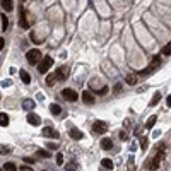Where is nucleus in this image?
I'll return each mask as SVG.
<instances>
[{
  "instance_id": "obj_1",
  "label": "nucleus",
  "mask_w": 171,
  "mask_h": 171,
  "mask_svg": "<svg viewBox=\"0 0 171 171\" xmlns=\"http://www.w3.org/2000/svg\"><path fill=\"white\" fill-rule=\"evenodd\" d=\"M51 65H53V58H51V57H45V58H41V60H39V65H38V70H39V74H45V72H48Z\"/></svg>"
},
{
  "instance_id": "obj_2",
  "label": "nucleus",
  "mask_w": 171,
  "mask_h": 171,
  "mask_svg": "<svg viewBox=\"0 0 171 171\" xmlns=\"http://www.w3.org/2000/svg\"><path fill=\"white\" fill-rule=\"evenodd\" d=\"M26 58H27V62H29L31 65H34V64H38V62L41 60V51H39L38 48H34V50H31V51H27Z\"/></svg>"
},
{
  "instance_id": "obj_3",
  "label": "nucleus",
  "mask_w": 171,
  "mask_h": 171,
  "mask_svg": "<svg viewBox=\"0 0 171 171\" xmlns=\"http://www.w3.org/2000/svg\"><path fill=\"white\" fill-rule=\"evenodd\" d=\"M106 130H108V125L104 122H94V125H92V132L94 134H106Z\"/></svg>"
},
{
  "instance_id": "obj_4",
  "label": "nucleus",
  "mask_w": 171,
  "mask_h": 171,
  "mask_svg": "<svg viewBox=\"0 0 171 171\" xmlns=\"http://www.w3.org/2000/svg\"><path fill=\"white\" fill-rule=\"evenodd\" d=\"M62 96H64L67 101H77L79 94H77L74 89H64V91H62Z\"/></svg>"
},
{
  "instance_id": "obj_5",
  "label": "nucleus",
  "mask_w": 171,
  "mask_h": 171,
  "mask_svg": "<svg viewBox=\"0 0 171 171\" xmlns=\"http://www.w3.org/2000/svg\"><path fill=\"white\" fill-rule=\"evenodd\" d=\"M19 24H21V27H24V29H27V27H29V21H27L26 9H21V19H19Z\"/></svg>"
},
{
  "instance_id": "obj_6",
  "label": "nucleus",
  "mask_w": 171,
  "mask_h": 171,
  "mask_svg": "<svg viewBox=\"0 0 171 171\" xmlns=\"http://www.w3.org/2000/svg\"><path fill=\"white\" fill-rule=\"evenodd\" d=\"M27 123H31V125L38 127V125L41 123V118L38 117L36 113H29V115H27Z\"/></svg>"
},
{
  "instance_id": "obj_7",
  "label": "nucleus",
  "mask_w": 171,
  "mask_h": 171,
  "mask_svg": "<svg viewBox=\"0 0 171 171\" xmlns=\"http://www.w3.org/2000/svg\"><path fill=\"white\" fill-rule=\"evenodd\" d=\"M43 135H45V137H53V139H58V134H57L51 127H45V128H43Z\"/></svg>"
},
{
  "instance_id": "obj_8",
  "label": "nucleus",
  "mask_w": 171,
  "mask_h": 171,
  "mask_svg": "<svg viewBox=\"0 0 171 171\" xmlns=\"http://www.w3.org/2000/svg\"><path fill=\"white\" fill-rule=\"evenodd\" d=\"M82 101L92 104V103H94V96H92V92L91 91H84V92H82Z\"/></svg>"
},
{
  "instance_id": "obj_9",
  "label": "nucleus",
  "mask_w": 171,
  "mask_h": 171,
  "mask_svg": "<svg viewBox=\"0 0 171 171\" xmlns=\"http://www.w3.org/2000/svg\"><path fill=\"white\" fill-rule=\"evenodd\" d=\"M69 135L72 137V139H75V140H80L82 139V132H80L79 128H70V132H69Z\"/></svg>"
},
{
  "instance_id": "obj_10",
  "label": "nucleus",
  "mask_w": 171,
  "mask_h": 171,
  "mask_svg": "<svg viewBox=\"0 0 171 171\" xmlns=\"http://www.w3.org/2000/svg\"><path fill=\"white\" fill-rule=\"evenodd\" d=\"M53 75H55V79H57V80H65V79H67V69H60V70H57Z\"/></svg>"
},
{
  "instance_id": "obj_11",
  "label": "nucleus",
  "mask_w": 171,
  "mask_h": 171,
  "mask_svg": "<svg viewBox=\"0 0 171 171\" xmlns=\"http://www.w3.org/2000/svg\"><path fill=\"white\" fill-rule=\"evenodd\" d=\"M101 147H103L104 151H110V149L113 147V140L108 139V137H104V139L101 140Z\"/></svg>"
},
{
  "instance_id": "obj_12",
  "label": "nucleus",
  "mask_w": 171,
  "mask_h": 171,
  "mask_svg": "<svg viewBox=\"0 0 171 171\" xmlns=\"http://www.w3.org/2000/svg\"><path fill=\"white\" fill-rule=\"evenodd\" d=\"M34 106H36V103L33 101V99H24V103H22V108H24V110H27V111L34 110Z\"/></svg>"
},
{
  "instance_id": "obj_13",
  "label": "nucleus",
  "mask_w": 171,
  "mask_h": 171,
  "mask_svg": "<svg viewBox=\"0 0 171 171\" xmlns=\"http://www.w3.org/2000/svg\"><path fill=\"white\" fill-rule=\"evenodd\" d=\"M0 4H2V9H4V11H12V9H14V0H2Z\"/></svg>"
},
{
  "instance_id": "obj_14",
  "label": "nucleus",
  "mask_w": 171,
  "mask_h": 171,
  "mask_svg": "<svg viewBox=\"0 0 171 171\" xmlns=\"http://www.w3.org/2000/svg\"><path fill=\"white\" fill-rule=\"evenodd\" d=\"M19 75H21V79H22V82H24V84H29V82H31V75L27 74L26 70H21V72H19Z\"/></svg>"
},
{
  "instance_id": "obj_15",
  "label": "nucleus",
  "mask_w": 171,
  "mask_h": 171,
  "mask_svg": "<svg viewBox=\"0 0 171 171\" xmlns=\"http://www.w3.org/2000/svg\"><path fill=\"white\" fill-rule=\"evenodd\" d=\"M7 125H9V115L0 113V127H7Z\"/></svg>"
},
{
  "instance_id": "obj_16",
  "label": "nucleus",
  "mask_w": 171,
  "mask_h": 171,
  "mask_svg": "<svg viewBox=\"0 0 171 171\" xmlns=\"http://www.w3.org/2000/svg\"><path fill=\"white\" fill-rule=\"evenodd\" d=\"M50 111H51V115H60V113H62V108H60V104L53 103V104L50 106Z\"/></svg>"
},
{
  "instance_id": "obj_17",
  "label": "nucleus",
  "mask_w": 171,
  "mask_h": 171,
  "mask_svg": "<svg viewBox=\"0 0 171 171\" xmlns=\"http://www.w3.org/2000/svg\"><path fill=\"white\" fill-rule=\"evenodd\" d=\"M101 166L103 168H106V169H113V161L108 159V157H104V159L101 161Z\"/></svg>"
},
{
  "instance_id": "obj_18",
  "label": "nucleus",
  "mask_w": 171,
  "mask_h": 171,
  "mask_svg": "<svg viewBox=\"0 0 171 171\" xmlns=\"http://www.w3.org/2000/svg\"><path fill=\"white\" fill-rule=\"evenodd\" d=\"M127 84H130V86H134V84H137V75L135 74H130V75H127Z\"/></svg>"
},
{
  "instance_id": "obj_19",
  "label": "nucleus",
  "mask_w": 171,
  "mask_h": 171,
  "mask_svg": "<svg viewBox=\"0 0 171 171\" xmlns=\"http://www.w3.org/2000/svg\"><path fill=\"white\" fill-rule=\"evenodd\" d=\"M163 159H164V151H159V152H157V156H156V157H154L152 161H154L156 164H159V163H161Z\"/></svg>"
},
{
  "instance_id": "obj_20",
  "label": "nucleus",
  "mask_w": 171,
  "mask_h": 171,
  "mask_svg": "<svg viewBox=\"0 0 171 171\" xmlns=\"http://www.w3.org/2000/svg\"><path fill=\"white\" fill-rule=\"evenodd\" d=\"M4 171H17V168L14 163H5L4 164Z\"/></svg>"
},
{
  "instance_id": "obj_21",
  "label": "nucleus",
  "mask_w": 171,
  "mask_h": 171,
  "mask_svg": "<svg viewBox=\"0 0 171 171\" xmlns=\"http://www.w3.org/2000/svg\"><path fill=\"white\" fill-rule=\"evenodd\" d=\"M159 99H161V94H159V92H156V94H154V98H152V99H151L149 106H156V104H157V103H159Z\"/></svg>"
},
{
  "instance_id": "obj_22",
  "label": "nucleus",
  "mask_w": 171,
  "mask_h": 171,
  "mask_svg": "<svg viewBox=\"0 0 171 171\" xmlns=\"http://www.w3.org/2000/svg\"><path fill=\"white\" fill-rule=\"evenodd\" d=\"M36 156L39 157V159H46V157H50V152L48 151H38Z\"/></svg>"
},
{
  "instance_id": "obj_23",
  "label": "nucleus",
  "mask_w": 171,
  "mask_h": 171,
  "mask_svg": "<svg viewBox=\"0 0 171 171\" xmlns=\"http://www.w3.org/2000/svg\"><path fill=\"white\" fill-rule=\"evenodd\" d=\"M156 120H157L156 117H151L149 120H147V123H145V128H152L154 127V123H156Z\"/></svg>"
},
{
  "instance_id": "obj_24",
  "label": "nucleus",
  "mask_w": 171,
  "mask_h": 171,
  "mask_svg": "<svg viewBox=\"0 0 171 171\" xmlns=\"http://www.w3.org/2000/svg\"><path fill=\"white\" fill-rule=\"evenodd\" d=\"M65 171H77V164H75V163H69V164H65Z\"/></svg>"
},
{
  "instance_id": "obj_25",
  "label": "nucleus",
  "mask_w": 171,
  "mask_h": 171,
  "mask_svg": "<svg viewBox=\"0 0 171 171\" xmlns=\"http://www.w3.org/2000/svg\"><path fill=\"white\" fill-rule=\"evenodd\" d=\"M55 82H57V79H55V75H53V74H50L48 77H46V84H48V86H53Z\"/></svg>"
},
{
  "instance_id": "obj_26",
  "label": "nucleus",
  "mask_w": 171,
  "mask_h": 171,
  "mask_svg": "<svg viewBox=\"0 0 171 171\" xmlns=\"http://www.w3.org/2000/svg\"><path fill=\"white\" fill-rule=\"evenodd\" d=\"M7 27H9V19H7V17L4 16V14H2V29L5 31Z\"/></svg>"
},
{
  "instance_id": "obj_27",
  "label": "nucleus",
  "mask_w": 171,
  "mask_h": 171,
  "mask_svg": "<svg viewBox=\"0 0 171 171\" xmlns=\"http://www.w3.org/2000/svg\"><path fill=\"white\" fill-rule=\"evenodd\" d=\"M169 53H171V45L168 43L164 48H163V55H166V57H169Z\"/></svg>"
},
{
  "instance_id": "obj_28",
  "label": "nucleus",
  "mask_w": 171,
  "mask_h": 171,
  "mask_svg": "<svg viewBox=\"0 0 171 171\" xmlns=\"http://www.w3.org/2000/svg\"><path fill=\"white\" fill-rule=\"evenodd\" d=\"M9 152H11V149L7 145H0V154H9Z\"/></svg>"
},
{
  "instance_id": "obj_29",
  "label": "nucleus",
  "mask_w": 171,
  "mask_h": 171,
  "mask_svg": "<svg viewBox=\"0 0 171 171\" xmlns=\"http://www.w3.org/2000/svg\"><path fill=\"white\" fill-rule=\"evenodd\" d=\"M57 164H58V166L64 164V154H60V152L57 154Z\"/></svg>"
},
{
  "instance_id": "obj_30",
  "label": "nucleus",
  "mask_w": 171,
  "mask_h": 171,
  "mask_svg": "<svg viewBox=\"0 0 171 171\" xmlns=\"http://www.w3.org/2000/svg\"><path fill=\"white\" fill-rule=\"evenodd\" d=\"M98 94H99V96H104V94H108V87H106V86H104V87H101V91L98 92Z\"/></svg>"
},
{
  "instance_id": "obj_31",
  "label": "nucleus",
  "mask_w": 171,
  "mask_h": 171,
  "mask_svg": "<svg viewBox=\"0 0 171 171\" xmlns=\"http://www.w3.org/2000/svg\"><path fill=\"white\" fill-rule=\"evenodd\" d=\"M127 137H128L127 132H125V130H122V132H120V139H122V140H127Z\"/></svg>"
},
{
  "instance_id": "obj_32",
  "label": "nucleus",
  "mask_w": 171,
  "mask_h": 171,
  "mask_svg": "<svg viewBox=\"0 0 171 171\" xmlns=\"http://www.w3.org/2000/svg\"><path fill=\"white\" fill-rule=\"evenodd\" d=\"M24 163H26V164H33V163H36V161L33 159V157H24Z\"/></svg>"
},
{
  "instance_id": "obj_33",
  "label": "nucleus",
  "mask_w": 171,
  "mask_h": 171,
  "mask_svg": "<svg viewBox=\"0 0 171 171\" xmlns=\"http://www.w3.org/2000/svg\"><path fill=\"white\" fill-rule=\"evenodd\" d=\"M135 135H137V137L142 135V128H140V127H135Z\"/></svg>"
},
{
  "instance_id": "obj_34",
  "label": "nucleus",
  "mask_w": 171,
  "mask_h": 171,
  "mask_svg": "<svg viewBox=\"0 0 171 171\" xmlns=\"http://www.w3.org/2000/svg\"><path fill=\"white\" fill-rule=\"evenodd\" d=\"M142 151H145L147 149V139H142V147H140Z\"/></svg>"
},
{
  "instance_id": "obj_35",
  "label": "nucleus",
  "mask_w": 171,
  "mask_h": 171,
  "mask_svg": "<svg viewBox=\"0 0 171 171\" xmlns=\"http://www.w3.org/2000/svg\"><path fill=\"white\" fill-rule=\"evenodd\" d=\"M31 39H33L34 43H41V39H39V38H36L34 34H31Z\"/></svg>"
},
{
  "instance_id": "obj_36",
  "label": "nucleus",
  "mask_w": 171,
  "mask_h": 171,
  "mask_svg": "<svg viewBox=\"0 0 171 171\" xmlns=\"http://www.w3.org/2000/svg\"><path fill=\"white\" fill-rule=\"evenodd\" d=\"M4 45H5V41H4V38H0V50L4 48Z\"/></svg>"
},
{
  "instance_id": "obj_37",
  "label": "nucleus",
  "mask_w": 171,
  "mask_h": 171,
  "mask_svg": "<svg viewBox=\"0 0 171 171\" xmlns=\"http://www.w3.org/2000/svg\"><path fill=\"white\" fill-rule=\"evenodd\" d=\"M48 147H50V149H58V147H57V144H48Z\"/></svg>"
},
{
  "instance_id": "obj_38",
  "label": "nucleus",
  "mask_w": 171,
  "mask_h": 171,
  "mask_svg": "<svg viewBox=\"0 0 171 171\" xmlns=\"http://www.w3.org/2000/svg\"><path fill=\"white\" fill-rule=\"evenodd\" d=\"M166 103H168V106H171V96L168 94V99H166Z\"/></svg>"
},
{
  "instance_id": "obj_39",
  "label": "nucleus",
  "mask_w": 171,
  "mask_h": 171,
  "mask_svg": "<svg viewBox=\"0 0 171 171\" xmlns=\"http://www.w3.org/2000/svg\"><path fill=\"white\" fill-rule=\"evenodd\" d=\"M0 171H2V168H0Z\"/></svg>"
},
{
  "instance_id": "obj_40",
  "label": "nucleus",
  "mask_w": 171,
  "mask_h": 171,
  "mask_svg": "<svg viewBox=\"0 0 171 171\" xmlns=\"http://www.w3.org/2000/svg\"><path fill=\"white\" fill-rule=\"evenodd\" d=\"M22 2H24V0H22Z\"/></svg>"
},
{
  "instance_id": "obj_41",
  "label": "nucleus",
  "mask_w": 171,
  "mask_h": 171,
  "mask_svg": "<svg viewBox=\"0 0 171 171\" xmlns=\"http://www.w3.org/2000/svg\"><path fill=\"white\" fill-rule=\"evenodd\" d=\"M43 171H45V169H43Z\"/></svg>"
}]
</instances>
